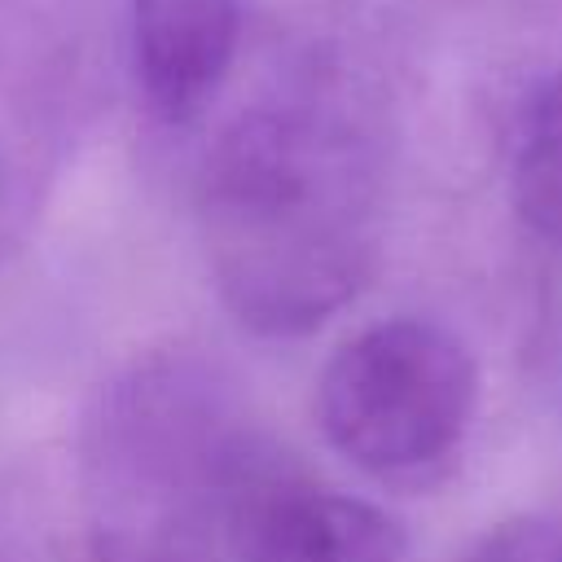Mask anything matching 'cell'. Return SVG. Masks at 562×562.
I'll return each instance as SVG.
<instances>
[{"label": "cell", "mask_w": 562, "mask_h": 562, "mask_svg": "<svg viewBox=\"0 0 562 562\" xmlns=\"http://www.w3.org/2000/svg\"><path fill=\"white\" fill-rule=\"evenodd\" d=\"M268 461L198 360L136 364L101 395L83 439L88 562H202L211 527H233Z\"/></svg>", "instance_id": "7a4b0ae2"}, {"label": "cell", "mask_w": 562, "mask_h": 562, "mask_svg": "<svg viewBox=\"0 0 562 562\" xmlns=\"http://www.w3.org/2000/svg\"><path fill=\"white\" fill-rule=\"evenodd\" d=\"M237 562H404L400 522L351 496L268 461L228 527Z\"/></svg>", "instance_id": "277c9868"}, {"label": "cell", "mask_w": 562, "mask_h": 562, "mask_svg": "<svg viewBox=\"0 0 562 562\" xmlns=\"http://www.w3.org/2000/svg\"><path fill=\"white\" fill-rule=\"evenodd\" d=\"M198 228L224 307L255 334H307L382 250V140L329 75L246 105L198 171Z\"/></svg>", "instance_id": "6da1fadb"}, {"label": "cell", "mask_w": 562, "mask_h": 562, "mask_svg": "<svg viewBox=\"0 0 562 562\" xmlns=\"http://www.w3.org/2000/svg\"><path fill=\"white\" fill-rule=\"evenodd\" d=\"M509 198L518 220L562 250V70L536 79L509 136Z\"/></svg>", "instance_id": "8992f818"}, {"label": "cell", "mask_w": 562, "mask_h": 562, "mask_svg": "<svg viewBox=\"0 0 562 562\" xmlns=\"http://www.w3.org/2000/svg\"><path fill=\"white\" fill-rule=\"evenodd\" d=\"M241 0H127L132 75L158 123H193L224 88L241 44Z\"/></svg>", "instance_id": "5b68a950"}, {"label": "cell", "mask_w": 562, "mask_h": 562, "mask_svg": "<svg viewBox=\"0 0 562 562\" xmlns=\"http://www.w3.org/2000/svg\"><path fill=\"white\" fill-rule=\"evenodd\" d=\"M474 404L470 347L426 316L364 325L316 382V422L329 448L391 487L439 483L470 439Z\"/></svg>", "instance_id": "3957f363"}, {"label": "cell", "mask_w": 562, "mask_h": 562, "mask_svg": "<svg viewBox=\"0 0 562 562\" xmlns=\"http://www.w3.org/2000/svg\"><path fill=\"white\" fill-rule=\"evenodd\" d=\"M465 562H562V518H544V514L505 518L470 544Z\"/></svg>", "instance_id": "52a82bcc"}]
</instances>
